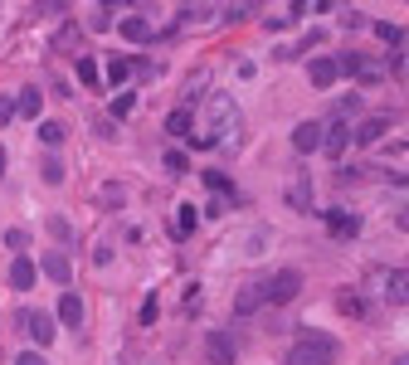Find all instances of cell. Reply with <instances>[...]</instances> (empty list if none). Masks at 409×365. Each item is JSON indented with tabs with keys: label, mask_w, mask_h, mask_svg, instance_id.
<instances>
[{
	"label": "cell",
	"mask_w": 409,
	"mask_h": 365,
	"mask_svg": "<svg viewBox=\"0 0 409 365\" xmlns=\"http://www.w3.org/2000/svg\"><path fill=\"white\" fill-rule=\"evenodd\" d=\"M239 127H244V117L234 108V98H224V93H210L205 98V132H200V146H239Z\"/></svg>",
	"instance_id": "6da1fadb"
},
{
	"label": "cell",
	"mask_w": 409,
	"mask_h": 365,
	"mask_svg": "<svg viewBox=\"0 0 409 365\" xmlns=\"http://www.w3.org/2000/svg\"><path fill=\"white\" fill-rule=\"evenodd\" d=\"M34 278H39V268H34V263H29L25 253H20V258L10 263V287H20V292H29V287H34Z\"/></svg>",
	"instance_id": "e0dca14e"
},
{
	"label": "cell",
	"mask_w": 409,
	"mask_h": 365,
	"mask_svg": "<svg viewBox=\"0 0 409 365\" xmlns=\"http://www.w3.org/2000/svg\"><path fill=\"white\" fill-rule=\"evenodd\" d=\"M39 170H44V185H64V161H59V156H44Z\"/></svg>",
	"instance_id": "484cf974"
},
{
	"label": "cell",
	"mask_w": 409,
	"mask_h": 365,
	"mask_svg": "<svg viewBox=\"0 0 409 365\" xmlns=\"http://www.w3.org/2000/svg\"><path fill=\"white\" fill-rule=\"evenodd\" d=\"M127 5H141V0H108V10H127Z\"/></svg>",
	"instance_id": "ab89813d"
},
{
	"label": "cell",
	"mask_w": 409,
	"mask_h": 365,
	"mask_svg": "<svg viewBox=\"0 0 409 365\" xmlns=\"http://www.w3.org/2000/svg\"><path fill=\"white\" fill-rule=\"evenodd\" d=\"M336 356H341L336 336H327V331H302L288 346V361L283 365H336Z\"/></svg>",
	"instance_id": "7a4b0ae2"
},
{
	"label": "cell",
	"mask_w": 409,
	"mask_h": 365,
	"mask_svg": "<svg viewBox=\"0 0 409 365\" xmlns=\"http://www.w3.org/2000/svg\"><path fill=\"white\" fill-rule=\"evenodd\" d=\"M5 244H10V249H25L29 234H25V229H5Z\"/></svg>",
	"instance_id": "836d02e7"
},
{
	"label": "cell",
	"mask_w": 409,
	"mask_h": 365,
	"mask_svg": "<svg viewBox=\"0 0 409 365\" xmlns=\"http://www.w3.org/2000/svg\"><path fill=\"white\" fill-rule=\"evenodd\" d=\"M346 146H351V127H346V122H331L327 132H322V151H327L331 161H341Z\"/></svg>",
	"instance_id": "30bf717a"
},
{
	"label": "cell",
	"mask_w": 409,
	"mask_h": 365,
	"mask_svg": "<svg viewBox=\"0 0 409 365\" xmlns=\"http://www.w3.org/2000/svg\"><path fill=\"white\" fill-rule=\"evenodd\" d=\"M127 73H132V58H117V54H112V58H108V83H112V88L127 83Z\"/></svg>",
	"instance_id": "cb8c5ba5"
},
{
	"label": "cell",
	"mask_w": 409,
	"mask_h": 365,
	"mask_svg": "<svg viewBox=\"0 0 409 365\" xmlns=\"http://www.w3.org/2000/svg\"><path fill=\"white\" fill-rule=\"evenodd\" d=\"M166 132L171 137H195V113L191 108H176V113L166 117Z\"/></svg>",
	"instance_id": "ffe728a7"
},
{
	"label": "cell",
	"mask_w": 409,
	"mask_h": 365,
	"mask_svg": "<svg viewBox=\"0 0 409 365\" xmlns=\"http://www.w3.org/2000/svg\"><path fill=\"white\" fill-rule=\"evenodd\" d=\"M117 34H122L127 44H146V39H151V20H146V15H127V20L117 25Z\"/></svg>",
	"instance_id": "5bb4252c"
},
{
	"label": "cell",
	"mask_w": 409,
	"mask_h": 365,
	"mask_svg": "<svg viewBox=\"0 0 409 365\" xmlns=\"http://www.w3.org/2000/svg\"><path fill=\"white\" fill-rule=\"evenodd\" d=\"M365 25V15H355V10H346V15H341V29H360Z\"/></svg>",
	"instance_id": "8d00e7d4"
},
{
	"label": "cell",
	"mask_w": 409,
	"mask_h": 365,
	"mask_svg": "<svg viewBox=\"0 0 409 365\" xmlns=\"http://www.w3.org/2000/svg\"><path fill=\"white\" fill-rule=\"evenodd\" d=\"M74 63H79V83H83V88H98V83H103V73H98V63H93L88 54H79Z\"/></svg>",
	"instance_id": "7402d4cb"
},
{
	"label": "cell",
	"mask_w": 409,
	"mask_h": 365,
	"mask_svg": "<svg viewBox=\"0 0 409 365\" xmlns=\"http://www.w3.org/2000/svg\"><path fill=\"white\" fill-rule=\"evenodd\" d=\"M20 327H25L29 336L39 341V351H44V346L54 341V331H59V327H54V317H49V312H29V307L20 312Z\"/></svg>",
	"instance_id": "5b68a950"
},
{
	"label": "cell",
	"mask_w": 409,
	"mask_h": 365,
	"mask_svg": "<svg viewBox=\"0 0 409 365\" xmlns=\"http://www.w3.org/2000/svg\"><path fill=\"white\" fill-rule=\"evenodd\" d=\"M49 234H54V239H64V244L74 239V229H69V220H64V215H49Z\"/></svg>",
	"instance_id": "f546056e"
},
{
	"label": "cell",
	"mask_w": 409,
	"mask_h": 365,
	"mask_svg": "<svg viewBox=\"0 0 409 365\" xmlns=\"http://www.w3.org/2000/svg\"><path fill=\"white\" fill-rule=\"evenodd\" d=\"M395 365H409V356H400V361H395Z\"/></svg>",
	"instance_id": "f6af8a7d"
},
{
	"label": "cell",
	"mask_w": 409,
	"mask_h": 365,
	"mask_svg": "<svg viewBox=\"0 0 409 365\" xmlns=\"http://www.w3.org/2000/svg\"><path fill=\"white\" fill-rule=\"evenodd\" d=\"M327 229L336 234V239H355V234H360V220L346 215V210H327Z\"/></svg>",
	"instance_id": "9a60e30c"
},
{
	"label": "cell",
	"mask_w": 409,
	"mask_h": 365,
	"mask_svg": "<svg viewBox=\"0 0 409 365\" xmlns=\"http://www.w3.org/2000/svg\"><path fill=\"white\" fill-rule=\"evenodd\" d=\"M400 229H409V210H400Z\"/></svg>",
	"instance_id": "b9f144b4"
},
{
	"label": "cell",
	"mask_w": 409,
	"mask_h": 365,
	"mask_svg": "<svg viewBox=\"0 0 409 365\" xmlns=\"http://www.w3.org/2000/svg\"><path fill=\"white\" fill-rule=\"evenodd\" d=\"M10 117H15V98H0V127H5Z\"/></svg>",
	"instance_id": "74e56055"
},
{
	"label": "cell",
	"mask_w": 409,
	"mask_h": 365,
	"mask_svg": "<svg viewBox=\"0 0 409 365\" xmlns=\"http://www.w3.org/2000/svg\"><path fill=\"white\" fill-rule=\"evenodd\" d=\"M336 307L346 312V317H365V302H360V297H351V292H341V297H336Z\"/></svg>",
	"instance_id": "83f0119b"
},
{
	"label": "cell",
	"mask_w": 409,
	"mask_h": 365,
	"mask_svg": "<svg viewBox=\"0 0 409 365\" xmlns=\"http://www.w3.org/2000/svg\"><path fill=\"white\" fill-rule=\"evenodd\" d=\"M39 103H44V93H39V88H20L15 113H20V117H39Z\"/></svg>",
	"instance_id": "44dd1931"
},
{
	"label": "cell",
	"mask_w": 409,
	"mask_h": 365,
	"mask_svg": "<svg viewBox=\"0 0 409 365\" xmlns=\"http://www.w3.org/2000/svg\"><path fill=\"white\" fill-rule=\"evenodd\" d=\"M34 15H69V0H34Z\"/></svg>",
	"instance_id": "f1b7e54d"
},
{
	"label": "cell",
	"mask_w": 409,
	"mask_h": 365,
	"mask_svg": "<svg viewBox=\"0 0 409 365\" xmlns=\"http://www.w3.org/2000/svg\"><path fill=\"white\" fill-rule=\"evenodd\" d=\"M161 161H166V170H171V175H186V170H191V161H186V151H166Z\"/></svg>",
	"instance_id": "4316f807"
},
{
	"label": "cell",
	"mask_w": 409,
	"mask_h": 365,
	"mask_svg": "<svg viewBox=\"0 0 409 365\" xmlns=\"http://www.w3.org/2000/svg\"><path fill=\"white\" fill-rule=\"evenodd\" d=\"M59 322L74 327V331L83 327V297H79V292H64V297H59Z\"/></svg>",
	"instance_id": "2e32d148"
},
{
	"label": "cell",
	"mask_w": 409,
	"mask_h": 365,
	"mask_svg": "<svg viewBox=\"0 0 409 365\" xmlns=\"http://www.w3.org/2000/svg\"><path fill=\"white\" fill-rule=\"evenodd\" d=\"M322 122H298L293 127V151H302V156H312V151H322Z\"/></svg>",
	"instance_id": "9c48e42d"
},
{
	"label": "cell",
	"mask_w": 409,
	"mask_h": 365,
	"mask_svg": "<svg viewBox=\"0 0 409 365\" xmlns=\"http://www.w3.org/2000/svg\"><path fill=\"white\" fill-rule=\"evenodd\" d=\"M205 185H210L215 195H229V175H219V170H205Z\"/></svg>",
	"instance_id": "1f68e13d"
},
{
	"label": "cell",
	"mask_w": 409,
	"mask_h": 365,
	"mask_svg": "<svg viewBox=\"0 0 409 365\" xmlns=\"http://www.w3.org/2000/svg\"><path fill=\"white\" fill-rule=\"evenodd\" d=\"M258 307H268V302H263V282H248V287L234 292V317H253Z\"/></svg>",
	"instance_id": "8fae6325"
},
{
	"label": "cell",
	"mask_w": 409,
	"mask_h": 365,
	"mask_svg": "<svg viewBox=\"0 0 409 365\" xmlns=\"http://www.w3.org/2000/svg\"><path fill=\"white\" fill-rule=\"evenodd\" d=\"M39 268H44V278H54L59 287H69V278H74V268H69V253L49 249L44 258H39Z\"/></svg>",
	"instance_id": "7c38bea8"
},
{
	"label": "cell",
	"mask_w": 409,
	"mask_h": 365,
	"mask_svg": "<svg viewBox=\"0 0 409 365\" xmlns=\"http://www.w3.org/2000/svg\"><path fill=\"white\" fill-rule=\"evenodd\" d=\"M336 63H341V73H351V78H360V83H380L385 78L380 63H370V58H360V54H341Z\"/></svg>",
	"instance_id": "8992f818"
},
{
	"label": "cell",
	"mask_w": 409,
	"mask_h": 365,
	"mask_svg": "<svg viewBox=\"0 0 409 365\" xmlns=\"http://www.w3.org/2000/svg\"><path fill=\"white\" fill-rule=\"evenodd\" d=\"M298 292H302V273L298 268H283V273L263 278V302H268V307H288Z\"/></svg>",
	"instance_id": "3957f363"
},
{
	"label": "cell",
	"mask_w": 409,
	"mask_h": 365,
	"mask_svg": "<svg viewBox=\"0 0 409 365\" xmlns=\"http://www.w3.org/2000/svg\"><path fill=\"white\" fill-rule=\"evenodd\" d=\"M307 78H312V88H322V93H327V88L341 78V63H336L331 54H317L312 63H307Z\"/></svg>",
	"instance_id": "52a82bcc"
},
{
	"label": "cell",
	"mask_w": 409,
	"mask_h": 365,
	"mask_svg": "<svg viewBox=\"0 0 409 365\" xmlns=\"http://www.w3.org/2000/svg\"><path fill=\"white\" fill-rule=\"evenodd\" d=\"M195 225H200V215H195V205H181V215H176V234L186 239V234H195Z\"/></svg>",
	"instance_id": "d4e9b609"
},
{
	"label": "cell",
	"mask_w": 409,
	"mask_h": 365,
	"mask_svg": "<svg viewBox=\"0 0 409 365\" xmlns=\"http://www.w3.org/2000/svg\"><path fill=\"white\" fill-rule=\"evenodd\" d=\"M15 365H49V361H44L39 351H25V356H20V361H15Z\"/></svg>",
	"instance_id": "f35d334b"
},
{
	"label": "cell",
	"mask_w": 409,
	"mask_h": 365,
	"mask_svg": "<svg viewBox=\"0 0 409 365\" xmlns=\"http://www.w3.org/2000/svg\"><path fill=\"white\" fill-rule=\"evenodd\" d=\"M156 312H161V302H156V292H151V297L141 302V327H151V322H156Z\"/></svg>",
	"instance_id": "d6a6232c"
},
{
	"label": "cell",
	"mask_w": 409,
	"mask_h": 365,
	"mask_svg": "<svg viewBox=\"0 0 409 365\" xmlns=\"http://www.w3.org/2000/svg\"><path fill=\"white\" fill-rule=\"evenodd\" d=\"M355 108H360V98H355V93H351V98H341V103H336V113H341V117H351Z\"/></svg>",
	"instance_id": "d590c367"
},
{
	"label": "cell",
	"mask_w": 409,
	"mask_h": 365,
	"mask_svg": "<svg viewBox=\"0 0 409 365\" xmlns=\"http://www.w3.org/2000/svg\"><path fill=\"white\" fill-rule=\"evenodd\" d=\"M385 132H390V122H385V117H365V122H360V127H355L351 137L360 141V146H375V141H380Z\"/></svg>",
	"instance_id": "d6986e66"
},
{
	"label": "cell",
	"mask_w": 409,
	"mask_h": 365,
	"mask_svg": "<svg viewBox=\"0 0 409 365\" xmlns=\"http://www.w3.org/2000/svg\"><path fill=\"white\" fill-rule=\"evenodd\" d=\"M288 205H293L298 215H312V170H298V175L288 180Z\"/></svg>",
	"instance_id": "ba28073f"
},
{
	"label": "cell",
	"mask_w": 409,
	"mask_h": 365,
	"mask_svg": "<svg viewBox=\"0 0 409 365\" xmlns=\"http://www.w3.org/2000/svg\"><path fill=\"white\" fill-rule=\"evenodd\" d=\"M132 103H136L132 93H122V98H117V103H112V113H117V117H127V113H132Z\"/></svg>",
	"instance_id": "e575fe53"
},
{
	"label": "cell",
	"mask_w": 409,
	"mask_h": 365,
	"mask_svg": "<svg viewBox=\"0 0 409 365\" xmlns=\"http://www.w3.org/2000/svg\"><path fill=\"white\" fill-rule=\"evenodd\" d=\"M395 180H400V185H409V170H400V175H395Z\"/></svg>",
	"instance_id": "7bdbcfd3"
},
{
	"label": "cell",
	"mask_w": 409,
	"mask_h": 365,
	"mask_svg": "<svg viewBox=\"0 0 409 365\" xmlns=\"http://www.w3.org/2000/svg\"><path fill=\"white\" fill-rule=\"evenodd\" d=\"M54 54H69V58H79L83 54V29L69 20V25H59V34H54Z\"/></svg>",
	"instance_id": "4fadbf2b"
},
{
	"label": "cell",
	"mask_w": 409,
	"mask_h": 365,
	"mask_svg": "<svg viewBox=\"0 0 409 365\" xmlns=\"http://www.w3.org/2000/svg\"><path fill=\"white\" fill-rule=\"evenodd\" d=\"M64 137H69L64 122H39V141H44V146H64Z\"/></svg>",
	"instance_id": "603a6c76"
},
{
	"label": "cell",
	"mask_w": 409,
	"mask_h": 365,
	"mask_svg": "<svg viewBox=\"0 0 409 365\" xmlns=\"http://www.w3.org/2000/svg\"><path fill=\"white\" fill-rule=\"evenodd\" d=\"M385 297L390 302H409V268H390L385 273Z\"/></svg>",
	"instance_id": "ac0fdd59"
},
{
	"label": "cell",
	"mask_w": 409,
	"mask_h": 365,
	"mask_svg": "<svg viewBox=\"0 0 409 365\" xmlns=\"http://www.w3.org/2000/svg\"><path fill=\"white\" fill-rule=\"evenodd\" d=\"M181 5H186V10H205L210 0H181Z\"/></svg>",
	"instance_id": "60d3db41"
},
{
	"label": "cell",
	"mask_w": 409,
	"mask_h": 365,
	"mask_svg": "<svg viewBox=\"0 0 409 365\" xmlns=\"http://www.w3.org/2000/svg\"><path fill=\"white\" fill-rule=\"evenodd\" d=\"M370 29L380 34L385 44H400V39H405V29H400V25H385V20H380V25H370Z\"/></svg>",
	"instance_id": "4dcf8cb0"
},
{
	"label": "cell",
	"mask_w": 409,
	"mask_h": 365,
	"mask_svg": "<svg viewBox=\"0 0 409 365\" xmlns=\"http://www.w3.org/2000/svg\"><path fill=\"white\" fill-rule=\"evenodd\" d=\"M205 361H210V365H234V361H239L234 336H229V331H210V336H205Z\"/></svg>",
	"instance_id": "277c9868"
},
{
	"label": "cell",
	"mask_w": 409,
	"mask_h": 365,
	"mask_svg": "<svg viewBox=\"0 0 409 365\" xmlns=\"http://www.w3.org/2000/svg\"><path fill=\"white\" fill-rule=\"evenodd\" d=\"M0 175H5V146H0Z\"/></svg>",
	"instance_id": "ee69618b"
}]
</instances>
